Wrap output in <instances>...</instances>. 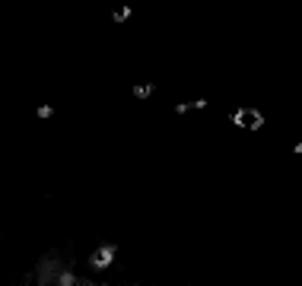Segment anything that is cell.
<instances>
[{
    "label": "cell",
    "mask_w": 302,
    "mask_h": 286,
    "mask_svg": "<svg viewBox=\"0 0 302 286\" xmlns=\"http://www.w3.org/2000/svg\"><path fill=\"white\" fill-rule=\"evenodd\" d=\"M232 121H235L239 127H245V131H255V127H261V124H264L261 112H255V108H239V112L232 114Z\"/></svg>",
    "instance_id": "obj_1"
}]
</instances>
